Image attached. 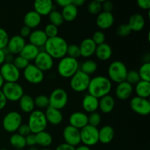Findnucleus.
<instances>
[{
	"label": "nucleus",
	"mask_w": 150,
	"mask_h": 150,
	"mask_svg": "<svg viewBox=\"0 0 150 150\" xmlns=\"http://www.w3.org/2000/svg\"><path fill=\"white\" fill-rule=\"evenodd\" d=\"M112 89V82L106 76H98L91 79L88 86V94L98 99L109 95Z\"/></svg>",
	"instance_id": "obj_1"
},
{
	"label": "nucleus",
	"mask_w": 150,
	"mask_h": 150,
	"mask_svg": "<svg viewBox=\"0 0 150 150\" xmlns=\"http://www.w3.org/2000/svg\"><path fill=\"white\" fill-rule=\"evenodd\" d=\"M67 46L68 44L64 38L57 36L52 38H48L43 47L45 52L53 59H61L66 56Z\"/></svg>",
	"instance_id": "obj_2"
},
{
	"label": "nucleus",
	"mask_w": 150,
	"mask_h": 150,
	"mask_svg": "<svg viewBox=\"0 0 150 150\" xmlns=\"http://www.w3.org/2000/svg\"><path fill=\"white\" fill-rule=\"evenodd\" d=\"M79 62L78 59L65 56L59 60L57 65V72L61 77L70 79L79 70Z\"/></svg>",
	"instance_id": "obj_3"
},
{
	"label": "nucleus",
	"mask_w": 150,
	"mask_h": 150,
	"mask_svg": "<svg viewBox=\"0 0 150 150\" xmlns=\"http://www.w3.org/2000/svg\"><path fill=\"white\" fill-rule=\"evenodd\" d=\"M27 125L30 129L31 133L33 134H37L40 132L45 130L48 125V122L45 113L40 110H34L29 114Z\"/></svg>",
	"instance_id": "obj_4"
},
{
	"label": "nucleus",
	"mask_w": 150,
	"mask_h": 150,
	"mask_svg": "<svg viewBox=\"0 0 150 150\" xmlns=\"http://www.w3.org/2000/svg\"><path fill=\"white\" fill-rule=\"evenodd\" d=\"M127 72V67L122 62L114 61L108 66V78L111 82H115L118 84L125 81Z\"/></svg>",
	"instance_id": "obj_5"
},
{
	"label": "nucleus",
	"mask_w": 150,
	"mask_h": 150,
	"mask_svg": "<svg viewBox=\"0 0 150 150\" xmlns=\"http://www.w3.org/2000/svg\"><path fill=\"white\" fill-rule=\"evenodd\" d=\"M1 90L7 100L11 102L18 101L24 95L23 87L18 82H5Z\"/></svg>",
	"instance_id": "obj_6"
},
{
	"label": "nucleus",
	"mask_w": 150,
	"mask_h": 150,
	"mask_svg": "<svg viewBox=\"0 0 150 150\" xmlns=\"http://www.w3.org/2000/svg\"><path fill=\"white\" fill-rule=\"evenodd\" d=\"M90 80V76L79 70L70 78V88L76 92H85L87 90Z\"/></svg>",
	"instance_id": "obj_7"
},
{
	"label": "nucleus",
	"mask_w": 150,
	"mask_h": 150,
	"mask_svg": "<svg viewBox=\"0 0 150 150\" xmlns=\"http://www.w3.org/2000/svg\"><path fill=\"white\" fill-rule=\"evenodd\" d=\"M21 125L22 117L20 113L17 111H10L3 118V128L7 133H15Z\"/></svg>",
	"instance_id": "obj_8"
},
{
	"label": "nucleus",
	"mask_w": 150,
	"mask_h": 150,
	"mask_svg": "<svg viewBox=\"0 0 150 150\" xmlns=\"http://www.w3.org/2000/svg\"><path fill=\"white\" fill-rule=\"evenodd\" d=\"M49 106L61 111L67 105L68 102V95L62 88H57L50 94Z\"/></svg>",
	"instance_id": "obj_9"
},
{
	"label": "nucleus",
	"mask_w": 150,
	"mask_h": 150,
	"mask_svg": "<svg viewBox=\"0 0 150 150\" xmlns=\"http://www.w3.org/2000/svg\"><path fill=\"white\" fill-rule=\"evenodd\" d=\"M81 142L83 145L87 146H92L97 144L99 142L98 139V127H93L87 125L80 130Z\"/></svg>",
	"instance_id": "obj_10"
},
{
	"label": "nucleus",
	"mask_w": 150,
	"mask_h": 150,
	"mask_svg": "<svg viewBox=\"0 0 150 150\" xmlns=\"http://www.w3.org/2000/svg\"><path fill=\"white\" fill-rule=\"evenodd\" d=\"M23 76L25 80L32 84H39L44 80V73L34 64H29L23 70Z\"/></svg>",
	"instance_id": "obj_11"
},
{
	"label": "nucleus",
	"mask_w": 150,
	"mask_h": 150,
	"mask_svg": "<svg viewBox=\"0 0 150 150\" xmlns=\"http://www.w3.org/2000/svg\"><path fill=\"white\" fill-rule=\"evenodd\" d=\"M0 75L4 82H17L21 77V71L13 63L4 62L0 68Z\"/></svg>",
	"instance_id": "obj_12"
},
{
	"label": "nucleus",
	"mask_w": 150,
	"mask_h": 150,
	"mask_svg": "<svg viewBox=\"0 0 150 150\" xmlns=\"http://www.w3.org/2000/svg\"><path fill=\"white\" fill-rule=\"evenodd\" d=\"M130 106L133 111L141 116H147L150 113V102L149 99L134 97L130 101Z\"/></svg>",
	"instance_id": "obj_13"
},
{
	"label": "nucleus",
	"mask_w": 150,
	"mask_h": 150,
	"mask_svg": "<svg viewBox=\"0 0 150 150\" xmlns=\"http://www.w3.org/2000/svg\"><path fill=\"white\" fill-rule=\"evenodd\" d=\"M63 138L65 144L75 146H79L81 143L80 130L73 127L71 125H67L63 130Z\"/></svg>",
	"instance_id": "obj_14"
},
{
	"label": "nucleus",
	"mask_w": 150,
	"mask_h": 150,
	"mask_svg": "<svg viewBox=\"0 0 150 150\" xmlns=\"http://www.w3.org/2000/svg\"><path fill=\"white\" fill-rule=\"evenodd\" d=\"M34 64L43 73L49 71L54 67V59L45 51H40L34 60Z\"/></svg>",
	"instance_id": "obj_15"
},
{
	"label": "nucleus",
	"mask_w": 150,
	"mask_h": 150,
	"mask_svg": "<svg viewBox=\"0 0 150 150\" xmlns=\"http://www.w3.org/2000/svg\"><path fill=\"white\" fill-rule=\"evenodd\" d=\"M25 45L26 41L24 38H21L19 35H14L9 39L6 48L12 55H19Z\"/></svg>",
	"instance_id": "obj_16"
},
{
	"label": "nucleus",
	"mask_w": 150,
	"mask_h": 150,
	"mask_svg": "<svg viewBox=\"0 0 150 150\" xmlns=\"http://www.w3.org/2000/svg\"><path fill=\"white\" fill-rule=\"evenodd\" d=\"M69 122L70 125L81 130L88 125V116L83 112L76 111L70 116Z\"/></svg>",
	"instance_id": "obj_17"
},
{
	"label": "nucleus",
	"mask_w": 150,
	"mask_h": 150,
	"mask_svg": "<svg viewBox=\"0 0 150 150\" xmlns=\"http://www.w3.org/2000/svg\"><path fill=\"white\" fill-rule=\"evenodd\" d=\"M114 23V16L112 13L102 11L98 15L96 24L101 29H108L113 26Z\"/></svg>",
	"instance_id": "obj_18"
},
{
	"label": "nucleus",
	"mask_w": 150,
	"mask_h": 150,
	"mask_svg": "<svg viewBox=\"0 0 150 150\" xmlns=\"http://www.w3.org/2000/svg\"><path fill=\"white\" fill-rule=\"evenodd\" d=\"M54 10V3L51 0H36L34 2V10L42 17L48 16Z\"/></svg>",
	"instance_id": "obj_19"
},
{
	"label": "nucleus",
	"mask_w": 150,
	"mask_h": 150,
	"mask_svg": "<svg viewBox=\"0 0 150 150\" xmlns=\"http://www.w3.org/2000/svg\"><path fill=\"white\" fill-rule=\"evenodd\" d=\"M133 92V86L127 83V81H124L117 84L115 90V94L119 100H126L131 97Z\"/></svg>",
	"instance_id": "obj_20"
},
{
	"label": "nucleus",
	"mask_w": 150,
	"mask_h": 150,
	"mask_svg": "<svg viewBox=\"0 0 150 150\" xmlns=\"http://www.w3.org/2000/svg\"><path fill=\"white\" fill-rule=\"evenodd\" d=\"M96 44L93 42L92 38H85L79 45L81 51V57L89 58L95 54L96 50Z\"/></svg>",
	"instance_id": "obj_21"
},
{
	"label": "nucleus",
	"mask_w": 150,
	"mask_h": 150,
	"mask_svg": "<svg viewBox=\"0 0 150 150\" xmlns=\"http://www.w3.org/2000/svg\"><path fill=\"white\" fill-rule=\"evenodd\" d=\"M48 38L42 29H35L31 32L29 36V43L35 45L38 48H40L45 45Z\"/></svg>",
	"instance_id": "obj_22"
},
{
	"label": "nucleus",
	"mask_w": 150,
	"mask_h": 150,
	"mask_svg": "<svg viewBox=\"0 0 150 150\" xmlns=\"http://www.w3.org/2000/svg\"><path fill=\"white\" fill-rule=\"evenodd\" d=\"M44 113L48 123H50L52 125H58L62 122L63 115L60 110L49 106L46 108V111Z\"/></svg>",
	"instance_id": "obj_23"
},
{
	"label": "nucleus",
	"mask_w": 150,
	"mask_h": 150,
	"mask_svg": "<svg viewBox=\"0 0 150 150\" xmlns=\"http://www.w3.org/2000/svg\"><path fill=\"white\" fill-rule=\"evenodd\" d=\"M82 107L83 109L87 113L96 112L99 108V99L92 95L86 94L84 95L82 100Z\"/></svg>",
	"instance_id": "obj_24"
},
{
	"label": "nucleus",
	"mask_w": 150,
	"mask_h": 150,
	"mask_svg": "<svg viewBox=\"0 0 150 150\" xmlns=\"http://www.w3.org/2000/svg\"><path fill=\"white\" fill-rule=\"evenodd\" d=\"M42 17L35 10H30L25 14L23 17V23L24 26H27L29 29L37 28L41 23Z\"/></svg>",
	"instance_id": "obj_25"
},
{
	"label": "nucleus",
	"mask_w": 150,
	"mask_h": 150,
	"mask_svg": "<svg viewBox=\"0 0 150 150\" xmlns=\"http://www.w3.org/2000/svg\"><path fill=\"white\" fill-rule=\"evenodd\" d=\"M115 132L114 128L110 125H105L98 130V139L99 142L107 144L112 142L114 138Z\"/></svg>",
	"instance_id": "obj_26"
},
{
	"label": "nucleus",
	"mask_w": 150,
	"mask_h": 150,
	"mask_svg": "<svg viewBox=\"0 0 150 150\" xmlns=\"http://www.w3.org/2000/svg\"><path fill=\"white\" fill-rule=\"evenodd\" d=\"M127 25L132 32H140L145 26V19L142 15L135 13L130 17Z\"/></svg>",
	"instance_id": "obj_27"
},
{
	"label": "nucleus",
	"mask_w": 150,
	"mask_h": 150,
	"mask_svg": "<svg viewBox=\"0 0 150 150\" xmlns=\"http://www.w3.org/2000/svg\"><path fill=\"white\" fill-rule=\"evenodd\" d=\"M113 54L111 45L106 42L97 45L95 54L97 58L100 61H107L111 57Z\"/></svg>",
	"instance_id": "obj_28"
},
{
	"label": "nucleus",
	"mask_w": 150,
	"mask_h": 150,
	"mask_svg": "<svg viewBox=\"0 0 150 150\" xmlns=\"http://www.w3.org/2000/svg\"><path fill=\"white\" fill-rule=\"evenodd\" d=\"M115 100L111 95H107L99 99V109L103 114H109L114 110Z\"/></svg>",
	"instance_id": "obj_29"
},
{
	"label": "nucleus",
	"mask_w": 150,
	"mask_h": 150,
	"mask_svg": "<svg viewBox=\"0 0 150 150\" xmlns=\"http://www.w3.org/2000/svg\"><path fill=\"white\" fill-rule=\"evenodd\" d=\"M40 48L36 47L35 45H32L31 43H26V45L23 47L22 51H21L19 55L23 57V58L26 59L29 62L34 61L40 53Z\"/></svg>",
	"instance_id": "obj_30"
},
{
	"label": "nucleus",
	"mask_w": 150,
	"mask_h": 150,
	"mask_svg": "<svg viewBox=\"0 0 150 150\" xmlns=\"http://www.w3.org/2000/svg\"><path fill=\"white\" fill-rule=\"evenodd\" d=\"M19 103V107H20L21 110L24 113H28L30 114L35 109V102H34V99L32 98V96L29 95H26L24 94L23 96L21 97L20 100H18Z\"/></svg>",
	"instance_id": "obj_31"
},
{
	"label": "nucleus",
	"mask_w": 150,
	"mask_h": 150,
	"mask_svg": "<svg viewBox=\"0 0 150 150\" xmlns=\"http://www.w3.org/2000/svg\"><path fill=\"white\" fill-rule=\"evenodd\" d=\"M136 96L148 99L150 96V82L141 80L135 86Z\"/></svg>",
	"instance_id": "obj_32"
},
{
	"label": "nucleus",
	"mask_w": 150,
	"mask_h": 150,
	"mask_svg": "<svg viewBox=\"0 0 150 150\" xmlns=\"http://www.w3.org/2000/svg\"><path fill=\"white\" fill-rule=\"evenodd\" d=\"M78 8L72 4V1L70 4L63 7L61 13L64 21L70 22L74 21L78 16Z\"/></svg>",
	"instance_id": "obj_33"
},
{
	"label": "nucleus",
	"mask_w": 150,
	"mask_h": 150,
	"mask_svg": "<svg viewBox=\"0 0 150 150\" xmlns=\"http://www.w3.org/2000/svg\"><path fill=\"white\" fill-rule=\"evenodd\" d=\"M35 137H36V144L44 148L51 146L53 142L52 136L45 130L35 134Z\"/></svg>",
	"instance_id": "obj_34"
},
{
	"label": "nucleus",
	"mask_w": 150,
	"mask_h": 150,
	"mask_svg": "<svg viewBox=\"0 0 150 150\" xmlns=\"http://www.w3.org/2000/svg\"><path fill=\"white\" fill-rule=\"evenodd\" d=\"M10 144L16 149H23L26 146L25 137L18 133H13L10 138Z\"/></svg>",
	"instance_id": "obj_35"
},
{
	"label": "nucleus",
	"mask_w": 150,
	"mask_h": 150,
	"mask_svg": "<svg viewBox=\"0 0 150 150\" xmlns=\"http://www.w3.org/2000/svg\"><path fill=\"white\" fill-rule=\"evenodd\" d=\"M86 74L90 75L93 74L98 70V64L96 62L92 59H87L83 62L81 65V69H79Z\"/></svg>",
	"instance_id": "obj_36"
},
{
	"label": "nucleus",
	"mask_w": 150,
	"mask_h": 150,
	"mask_svg": "<svg viewBox=\"0 0 150 150\" xmlns=\"http://www.w3.org/2000/svg\"><path fill=\"white\" fill-rule=\"evenodd\" d=\"M48 20H49L50 23L56 26H59L63 24L64 23V19H63L62 16L61 12L58 11V10H53L49 15L48 16Z\"/></svg>",
	"instance_id": "obj_37"
},
{
	"label": "nucleus",
	"mask_w": 150,
	"mask_h": 150,
	"mask_svg": "<svg viewBox=\"0 0 150 150\" xmlns=\"http://www.w3.org/2000/svg\"><path fill=\"white\" fill-rule=\"evenodd\" d=\"M140 79L142 81H146L150 82V62H146L139 68L138 71Z\"/></svg>",
	"instance_id": "obj_38"
},
{
	"label": "nucleus",
	"mask_w": 150,
	"mask_h": 150,
	"mask_svg": "<svg viewBox=\"0 0 150 150\" xmlns=\"http://www.w3.org/2000/svg\"><path fill=\"white\" fill-rule=\"evenodd\" d=\"M34 102H35V105L38 108H45L49 107V98L48 96L45 95H38L36 98L34 99Z\"/></svg>",
	"instance_id": "obj_39"
},
{
	"label": "nucleus",
	"mask_w": 150,
	"mask_h": 150,
	"mask_svg": "<svg viewBox=\"0 0 150 150\" xmlns=\"http://www.w3.org/2000/svg\"><path fill=\"white\" fill-rule=\"evenodd\" d=\"M103 0H95L88 4V11L90 14L98 15L102 12V3Z\"/></svg>",
	"instance_id": "obj_40"
},
{
	"label": "nucleus",
	"mask_w": 150,
	"mask_h": 150,
	"mask_svg": "<svg viewBox=\"0 0 150 150\" xmlns=\"http://www.w3.org/2000/svg\"><path fill=\"white\" fill-rule=\"evenodd\" d=\"M66 56L70 57V58L76 59H78V58L81 57V51L79 48V45H76V44H70L68 45L67 48V54Z\"/></svg>",
	"instance_id": "obj_41"
},
{
	"label": "nucleus",
	"mask_w": 150,
	"mask_h": 150,
	"mask_svg": "<svg viewBox=\"0 0 150 150\" xmlns=\"http://www.w3.org/2000/svg\"><path fill=\"white\" fill-rule=\"evenodd\" d=\"M13 64L21 71V70H24L30 63H29L28 60L23 58V57H21V55H18L17 57H14Z\"/></svg>",
	"instance_id": "obj_42"
},
{
	"label": "nucleus",
	"mask_w": 150,
	"mask_h": 150,
	"mask_svg": "<svg viewBox=\"0 0 150 150\" xmlns=\"http://www.w3.org/2000/svg\"><path fill=\"white\" fill-rule=\"evenodd\" d=\"M141 79L139 73H138V71H136V70H130V71L127 72L125 80V81H127V83L133 86V85H136V83H139Z\"/></svg>",
	"instance_id": "obj_43"
},
{
	"label": "nucleus",
	"mask_w": 150,
	"mask_h": 150,
	"mask_svg": "<svg viewBox=\"0 0 150 150\" xmlns=\"http://www.w3.org/2000/svg\"><path fill=\"white\" fill-rule=\"evenodd\" d=\"M101 122V116L99 113L93 112L91 113L88 116V125L93 127H97Z\"/></svg>",
	"instance_id": "obj_44"
},
{
	"label": "nucleus",
	"mask_w": 150,
	"mask_h": 150,
	"mask_svg": "<svg viewBox=\"0 0 150 150\" xmlns=\"http://www.w3.org/2000/svg\"><path fill=\"white\" fill-rule=\"evenodd\" d=\"M44 32L46 35L47 38H52L54 37L58 36L59 33V29L58 27L54 25L51 24V23H48L45 26V29H44Z\"/></svg>",
	"instance_id": "obj_45"
},
{
	"label": "nucleus",
	"mask_w": 150,
	"mask_h": 150,
	"mask_svg": "<svg viewBox=\"0 0 150 150\" xmlns=\"http://www.w3.org/2000/svg\"><path fill=\"white\" fill-rule=\"evenodd\" d=\"M132 32L131 29L127 24H121L118 26L117 28V35L121 38H125V37L129 36Z\"/></svg>",
	"instance_id": "obj_46"
},
{
	"label": "nucleus",
	"mask_w": 150,
	"mask_h": 150,
	"mask_svg": "<svg viewBox=\"0 0 150 150\" xmlns=\"http://www.w3.org/2000/svg\"><path fill=\"white\" fill-rule=\"evenodd\" d=\"M10 38L8 33L5 29L0 27V49L3 50L6 48Z\"/></svg>",
	"instance_id": "obj_47"
},
{
	"label": "nucleus",
	"mask_w": 150,
	"mask_h": 150,
	"mask_svg": "<svg viewBox=\"0 0 150 150\" xmlns=\"http://www.w3.org/2000/svg\"><path fill=\"white\" fill-rule=\"evenodd\" d=\"M92 40L96 44V45H100L105 42V35L102 31H96L92 35Z\"/></svg>",
	"instance_id": "obj_48"
},
{
	"label": "nucleus",
	"mask_w": 150,
	"mask_h": 150,
	"mask_svg": "<svg viewBox=\"0 0 150 150\" xmlns=\"http://www.w3.org/2000/svg\"><path fill=\"white\" fill-rule=\"evenodd\" d=\"M17 131V133H18L21 136H23V137H26V136H28V135L31 133V130L27 124H22L19 127V128L18 129Z\"/></svg>",
	"instance_id": "obj_49"
},
{
	"label": "nucleus",
	"mask_w": 150,
	"mask_h": 150,
	"mask_svg": "<svg viewBox=\"0 0 150 150\" xmlns=\"http://www.w3.org/2000/svg\"><path fill=\"white\" fill-rule=\"evenodd\" d=\"M114 9V4L112 1L109 0L103 1L102 3V10L103 12H107V13H111V11Z\"/></svg>",
	"instance_id": "obj_50"
},
{
	"label": "nucleus",
	"mask_w": 150,
	"mask_h": 150,
	"mask_svg": "<svg viewBox=\"0 0 150 150\" xmlns=\"http://www.w3.org/2000/svg\"><path fill=\"white\" fill-rule=\"evenodd\" d=\"M25 141H26V144L27 146H34L36 144V137H35V134L31 133L30 134H29L28 136H26L25 137Z\"/></svg>",
	"instance_id": "obj_51"
},
{
	"label": "nucleus",
	"mask_w": 150,
	"mask_h": 150,
	"mask_svg": "<svg viewBox=\"0 0 150 150\" xmlns=\"http://www.w3.org/2000/svg\"><path fill=\"white\" fill-rule=\"evenodd\" d=\"M31 32H32V29H29V28L27 27V26H23L20 29L19 35H20L21 38H24L25 39L26 38H29V36L30 35Z\"/></svg>",
	"instance_id": "obj_52"
},
{
	"label": "nucleus",
	"mask_w": 150,
	"mask_h": 150,
	"mask_svg": "<svg viewBox=\"0 0 150 150\" xmlns=\"http://www.w3.org/2000/svg\"><path fill=\"white\" fill-rule=\"evenodd\" d=\"M137 4L142 10H149L150 9V0H138Z\"/></svg>",
	"instance_id": "obj_53"
},
{
	"label": "nucleus",
	"mask_w": 150,
	"mask_h": 150,
	"mask_svg": "<svg viewBox=\"0 0 150 150\" xmlns=\"http://www.w3.org/2000/svg\"><path fill=\"white\" fill-rule=\"evenodd\" d=\"M55 150H75V147L65 143H63L59 145Z\"/></svg>",
	"instance_id": "obj_54"
},
{
	"label": "nucleus",
	"mask_w": 150,
	"mask_h": 150,
	"mask_svg": "<svg viewBox=\"0 0 150 150\" xmlns=\"http://www.w3.org/2000/svg\"><path fill=\"white\" fill-rule=\"evenodd\" d=\"M7 99H6L4 94L2 93L1 90L0 89V110L3 109V108L6 106V105H7Z\"/></svg>",
	"instance_id": "obj_55"
},
{
	"label": "nucleus",
	"mask_w": 150,
	"mask_h": 150,
	"mask_svg": "<svg viewBox=\"0 0 150 150\" xmlns=\"http://www.w3.org/2000/svg\"><path fill=\"white\" fill-rule=\"evenodd\" d=\"M56 3H57L59 6H60V7H62L63 8V7H64L65 6L70 4V3H71V0H57V1H56Z\"/></svg>",
	"instance_id": "obj_56"
},
{
	"label": "nucleus",
	"mask_w": 150,
	"mask_h": 150,
	"mask_svg": "<svg viewBox=\"0 0 150 150\" xmlns=\"http://www.w3.org/2000/svg\"><path fill=\"white\" fill-rule=\"evenodd\" d=\"M71 1L72 4L76 6L77 8L79 7H81V6H83L85 4L84 0H71Z\"/></svg>",
	"instance_id": "obj_57"
},
{
	"label": "nucleus",
	"mask_w": 150,
	"mask_h": 150,
	"mask_svg": "<svg viewBox=\"0 0 150 150\" xmlns=\"http://www.w3.org/2000/svg\"><path fill=\"white\" fill-rule=\"evenodd\" d=\"M5 56L6 54L5 52H4V49H0V65H1V64H3L5 62Z\"/></svg>",
	"instance_id": "obj_58"
},
{
	"label": "nucleus",
	"mask_w": 150,
	"mask_h": 150,
	"mask_svg": "<svg viewBox=\"0 0 150 150\" xmlns=\"http://www.w3.org/2000/svg\"><path fill=\"white\" fill-rule=\"evenodd\" d=\"M75 150H91L90 147L85 145H81V146H78L77 147L75 148Z\"/></svg>",
	"instance_id": "obj_59"
},
{
	"label": "nucleus",
	"mask_w": 150,
	"mask_h": 150,
	"mask_svg": "<svg viewBox=\"0 0 150 150\" xmlns=\"http://www.w3.org/2000/svg\"><path fill=\"white\" fill-rule=\"evenodd\" d=\"M4 83H5V82H4V79H3V78L1 77V76L0 75V89H1V88H2Z\"/></svg>",
	"instance_id": "obj_60"
},
{
	"label": "nucleus",
	"mask_w": 150,
	"mask_h": 150,
	"mask_svg": "<svg viewBox=\"0 0 150 150\" xmlns=\"http://www.w3.org/2000/svg\"><path fill=\"white\" fill-rule=\"evenodd\" d=\"M29 150H39V149H38V147H36L35 146H31V147L29 148Z\"/></svg>",
	"instance_id": "obj_61"
},
{
	"label": "nucleus",
	"mask_w": 150,
	"mask_h": 150,
	"mask_svg": "<svg viewBox=\"0 0 150 150\" xmlns=\"http://www.w3.org/2000/svg\"><path fill=\"white\" fill-rule=\"evenodd\" d=\"M41 150H50V149H47V148H44V149H41Z\"/></svg>",
	"instance_id": "obj_62"
},
{
	"label": "nucleus",
	"mask_w": 150,
	"mask_h": 150,
	"mask_svg": "<svg viewBox=\"0 0 150 150\" xmlns=\"http://www.w3.org/2000/svg\"><path fill=\"white\" fill-rule=\"evenodd\" d=\"M0 150H7V149H0Z\"/></svg>",
	"instance_id": "obj_63"
},
{
	"label": "nucleus",
	"mask_w": 150,
	"mask_h": 150,
	"mask_svg": "<svg viewBox=\"0 0 150 150\" xmlns=\"http://www.w3.org/2000/svg\"><path fill=\"white\" fill-rule=\"evenodd\" d=\"M16 150H23V149H16Z\"/></svg>",
	"instance_id": "obj_64"
}]
</instances>
